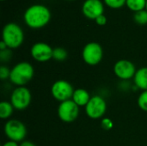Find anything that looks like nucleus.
I'll list each match as a JSON object with an SVG mask.
<instances>
[{
  "mask_svg": "<svg viewBox=\"0 0 147 146\" xmlns=\"http://www.w3.org/2000/svg\"><path fill=\"white\" fill-rule=\"evenodd\" d=\"M68 53L67 51L63 48V47H56L53 48V59L57 60V61H64L65 59H67Z\"/></svg>",
  "mask_w": 147,
  "mask_h": 146,
  "instance_id": "obj_17",
  "label": "nucleus"
},
{
  "mask_svg": "<svg viewBox=\"0 0 147 146\" xmlns=\"http://www.w3.org/2000/svg\"><path fill=\"white\" fill-rule=\"evenodd\" d=\"M95 21H96V24L99 25V26H104V25L107 24V17L104 15V14L101 15L100 16H98Z\"/></svg>",
  "mask_w": 147,
  "mask_h": 146,
  "instance_id": "obj_24",
  "label": "nucleus"
},
{
  "mask_svg": "<svg viewBox=\"0 0 147 146\" xmlns=\"http://www.w3.org/2000/svg\"><path fill=\"white\" fill-rule=\"evenodd\" d=\"M4 133L9 140L15 142L23 141L27 136L25 125L18 120H9L4 125Z\"/></svg>",
  "mask_w": 147,
  "mask_h": 146,
  "instance_id": "obj_4",
  "label": "nucleus"
},
{
  "mask_svg": "<svg viewBox=\"0 0 147 146\" xmlns=\"http://www.w3.org/2000/svg\"><path fill=\"white\" fill-rule=\"evenodd\" d=\"M20 146H36L31 141H22Z\"/></svg>",
  "mask_w": 147,
  "mask_h": 146,
  "instance_id": "obj_26",
  "label": "nucleus"
},
{
  "mask_svg": "<svg viewBox=\"0 0 147 146\" xmlns=\"http://www.w3.org/2000/svg\"><path fill=\"white\" fill-rule=\"evenodd\" d=\"M102 126L105 130H109L113 127V122L109 119H103L102 120Z\"/></svg>",
  "mask_w": 147,
  "mask_h": 146,
  "instance_id": "obj_23",
  "label": "nucleus"
},
{
  "mask_svg": "<svg viewBox=\"0 0 147 146\" xmlns=\"http://www.w3.org/2000/svg\"><path fill=\"white\" fill-rule=\"evenodd\" d=\"M135 85L142 89L143 91L147 90V67H142L139 69L134 77Z\"/></svg>",
  "mask_w": 147,
  "mask_h": 146,
  "instance_id": "obj_14",
  "label": "nucleus"
},
{
  "mask_svg": "<svg viewBox=\"0 0 147 146\" xmlns=\"http://www.w3.org/2000/svg\"><path fill=\"white\" fill-rule=\"evenodd\" d=\"M107 110L105 100L100 96H94L90 98L85 106V113L87 116L92 120H98L103 117Z\"/></svg>",
  "mask_w": 147,
  "mask_h": 146,
  "instance_id": "obj_6",
  "label": "nucleus"
},
{
  "mask_svg": "<svg viewBox=\"0 0 147 146\" xmlns=\"http://www.w3.org/2000/svg\"><path fill=\"white\" fill-rule=\"evenodd\" d=\"M1 1H4V0H1Z\"/></svg>",
  "mask_w": 147,
  "mask_h": 146,
  "instance_id": "obj_29",
  "label": "nucleus"
},
{
  "mask_svg": "<svg viewBox=\"0 0 147 146\" xmlns=\"http://www.w3.org/2000/svg\"><path fill=\"white\" fill-rule=\"evenodd\" d=\"M53 48L45 42H37L31 47L32 58L38 62H47L53 59Z\"/></svg>",
  "mask_w": 147,
  "mask_h": 146,
  "instance_id": "obj_11",
  "label": "nucleus"
},
{
  "mask_svg": "<svg viewBox=\"0 0 147 146\" xmlns=\"http://www.w3.org/2000/svg\"><path fill=\"white\" fill-rule=\"evenodd\" d=\"M134 22L139 24V25H146L147 24V10L146 9H143L138 12L134 13Z\"/></svg>",
  "mask_w": 147,
  "mask_h": 146,
  "instance_id": "obj_18",
  "label": "nucleus"
},
{
  "mask_svg": "<svg viewBox=\"0 0 147 146\" xmlns=\"http://www.w3.org/2000/svg\"><path fill=\"white\" fill-rule=\"evenodd\" d=\"M2 146H20V145L17 144V142L12 141V140H9V141L5 142V143H4V144H3Z\"/></svg>",
  "mask_w": 147,
  "mask_h": 146,
  "instance_id": "obj_25",
  "label": "nucleus"
},
{
  "mask_svg": "<svg viewBox=\"0 0 147 146\" xmlns=\"http://www.w3.org/2000/svg\"><path fill=\"white\" fill-rule=\"evenodd\" d=\"M2 39L8 48L16 49L22 46L24 40V34L18 24L15 22H9L3 28Z\"/></svg>",
  "mask_w": 147,
  "mask_h": 146,
  "instance_id": "obj_3",
  "label": "nucleus"
},
{
  "mask_svg": "<svg viewBox=\"0 0 147 146\" xmlns=\"http://www.w3.org/2000/svg\"><path fill=\"white\" fill-rule=\"evenodd\" d=\"M104 3L112 9H120L126 5L127 0H103Z\"/></svg>",
  "mask_w": 147,
  "mask_h": 146,
  "instance_id": "obj_19",
  "label": "nucleus"
},
{
  "mask_svg": "<svg viewBox=\"0 0 147 146\" xmlns=\"http://www.w3.org/2000/svg\"><path fill=\"white\" fill-rule=\"evenodd\" d=\"M82 12L88 19L96 20L103 15L104 5L101 0H85L82 6Z\"/></svg>",
  "mask_w": 147,
  "mask_h": 146,
  "instance_id": "obj_12",
  "label": "nucleus"
},
{
  "mask_svg": "<svg viewBox=\"0 0 147 146\" xmlns=\"http://www.w3.org/2000/svg\"><path fill=\"white\" fill-rule=\"evenodd\" d=\"M8 48V46H6V44L2 40L1 42H0V51H3V50H5V49H7Z\"/></svg>",
  "mask_w": 147,
  "mask_h": 146,
  "instance_id": "obj_27",
  "label": "nucleus"
},
{
  "mask_svg": "<svg viewBox=\"0 0 147 146\" xmlns=\"http://www.w3.org/2000/svg\"><path fill=\"white\" fill-rule=\"evenodd\" d=\"M146 9L147 10V0H146Z\"/></svg>",
  "mask_w": 147,
  "mask_h": 146,
  "instance_id": "obj_28",
  "label": "nucleus"
},
{
  "mask_svg": "<svg viewBox=\"0 0 147 146\" xmlns=\"http://www.w3.org/2000/svg\"><path fill=\"white\" fill-rule=\"evenodd\" d=\"M23 19L28 27L39 29L48 24L51 20V12L43 4H34L26 9Z\"/></svg>",
  "mask_w": 147,
  "mask_h": 146,
  "instance_id": "obj_1",
  "label": "nucleus"
},
{
  "mask_svg": "<svg viewBox=\"0 0 147 146\" xmlns=\"http://www.w3.org/2000/svg\"><path fill=\"white\" fill-rule=\"evenodd\" d=\"M14 111V107L11 102H2L0 103V118L2 120H6L9 118Z\"/></svg>",
  "mask_w": 147,
  "mask_h": 146,
  "instance_id": "obj_15",
  "label": "nucleus"
},
{
  "mask_svg": "<svg viewBox=\"0 0 147 146\" xmlns=\"http://www.w3.org/2000/svg\"><path fill=\"white\" fill-rule=\"evenodd\" d=\"M12 56V52H11V49L7 48L5 50L0 51V60L3 63V62H8Z\"/></svg>",
  "mask_w": 147,
  "mask_h": 146,
  "instance_id": "obj_21",
  "label": "nucleus"
},
{
  "mask_svg": "<svg viewBox=\"0 0 147 146\" xmlns=\"http://www.w3.org/2000/svg\"><path fill=\"white\" fill-rule=\"evenodd\" d=\"M84 61L89 65H98L103 57V50L102 46L97 42H90L84 46L82 52Z\"/></svg>",
  "mask_w": 147,
  "mask_h": 146,
  "instance_id": "obj_5",
  "label": "nucleus"
},
{
  "mask_svg": "<svg viewBox=\"0 0 147 146\" xmlns=\"http://www.w3.org/2000/svg\"><path fill=\"white\" fill-rule=\"evenodd\" d=\"M78 114L79 107L71 99L60 102L58 108V116L64 122H73L77 120Z\"/></svg>",
  "mask_w": 147,
  "mask_h": 146,
  "instance_id": "obj_9",
  "label": "nucleus"
},
{
  "mask_svg": "<svg viewBox=\"0 0 147 146\" xmlns=\"http://www.w3.org/2000/svg\"><path fill=\"white\" fill-rule=\"evenodd\" d=\"M34 74V67L28 62H20L11 70L9 75L10 82L17 87H23L31 81Z\"/></svg>",
  "mask_w": 147,
  "mask_h": 146,
  "instance_id": "obj_2",
  "label": "nucleus"
},
{
  "mask_svg": "<svg viewBox=\"0 0 147 146\" xmlns=\"http://www.w3.org/2000/svg\"><path fill=\"white\" fill-rule=\"evenodd\" d=\"M138 105L140 109L147 112V90L143 91L138 98Z\"/></svg>",
  "mask_w": 147,
  "mask_h": 146,
  "instance_id": "obj_20",
  "label": "nucleus"
},
{
  "mask_svg": "<svg viewBox=\"0 0 147 146\" xmlns=\"http://www.w3.org/2000/svg\"><path fill=\"white\" fill-rule=\"evenodd\" d=\"M10 102L15 109L24 110L31 102V93L28 88L17 87L14 89L10 96Z\"/></svg>",
  "mask_w": 147,
  "mask_h": 146,
  "instance_id": "obj_8",
  "label": "nucleus"
},
{
  "mask_svg": "<svg viewBox=\"0 0 147 146\" xmlns=\"http://www.w3.org/2000/svg\"><path fill=\"white\" fill-rule=\"evenodd\" d=\"M90 93L84 89H77L74 90L71 100L78 107H85L90 100Z\"/></svg>",
  "mask_w": 147,
  "mask_h": 146,
  "instance_id": "obj_13",
  "label": "nucleus"
},
{
  "mask_svg": "<svg viewBox=\"0 0 147 146\" xmlns=\"http://www.w3.org/2000/svg\"><path fill=\"white\" fill-rule=\"evenodd\" d=\"M69 1H71V0H69Z\"/></svg>",
  "mask_w": 147,
  "mask_h": 146,
  "instance_id": "obj_30",
  "label": "nucleus"
},
{
  "mask_svg": "<svg viewBox=\"0 0 147 146\" xmlns=\"http://www.w3.org/2000/svg\"><path fill=\"white\" fill-rule=\"evenodd\" d=\"M9 75H10V70L6 66L2 65L0 67V78L2 80L9 78Z\"/></svg>",
  "mask_w": 147,
  "mask_h": 146,
  "instance_id": "obj_22",
  "label": "nucleus"
},
{
  "mask_svg": "<svg viewBox=\"0 0 147 146\" xmlns=\"http://www.w3.org/2000/svg\"><path fill=\"white\" fill-rule=\"evenodd\" d=\"M74 90L75 89H73L72 85L65 80L56 81L53 83L51 88L53 97L60 102L71 100L72 98Z\"/></svg>",
  "mask_w": 147,
  "mask_h": 146,
  "instance_id": "obj_7",
  "label": "nucleus"
},
{
  "mask_svg": "<svg viewBox=\"0 0 147 146\" xmlns=\"http://www.w3.org/2000/svg\"><path fill=\"white\" fill-rule=\"evenodd\" d=\"M126 5L132 11L138 12L146 9V0H127Z\"/></svg>",
  "mask_w": 147,
  "mask_h": 146,
  "instance_id": "obj_16",
  "label": "nucleus"
},
{
  "mask_svg": "<svg viewBox=\"0 0 147 146\" xmlns=\"http://www.w3.org/2000/svg\"><path fill=\"white\" fill-rule=\"evenodd\" d=\"M136 71L134 63L127 59H121L114 65V72L115 76L122 80H128L134 77Z\"/></svg>",
  "mask_w": 147,
  "mask_h": 146,
  "instance_id": "obj_10",
  "label": "nucleus"
}]
</instances>
